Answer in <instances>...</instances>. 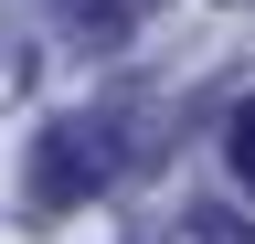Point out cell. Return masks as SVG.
I'll return each instance as SVG.
<instances>
[{
    "label": "cell",
    "mask_w": 255,
    "mask_h": 244,
    "mask_svg": "<svg viewBox=\"0 0 255 244\" xmlns=\"http://www.w3.org/2000/svg\"><path fill=\"white\" fill-rule=\"evenodd\" d=\"M223 149H234V180L255 191V106H234V138H223Z\"/></svg>",
    "instance_id": "3"
},
{
    "label": "cell",
    "mask_w": 255,
    "mask_h": 244,
    "mask_svg": "<svg viewBox=\"0 0 255 244\" xmlns=\"http://www.w3.org/2000/svg\"><path fill=\"white\" fill-rule=\"evenodd\" d=\"M107 170H117V138L96 128V117H64V128L32 149V202H85Z\"/></svg>",
    "instance_id": "1"
},
{
    "label": "cell",
    "mask_w": 255,
    "mask_h": 244,
    "mask_svg": "<svg viewBox=\"0 0 255 244\" xmlns=\"http://www.w3.org/2000/svg\"><path fill=\"white\" fill-rule=\"evenodd\" d=\"M64 21H75V32H128V21L149 11V0H53Z\"/></svg>",
    "instance_id": "2"
}]
</instances>
